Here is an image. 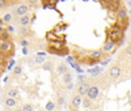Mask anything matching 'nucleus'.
<instances>
[{
	"label": "nucleus",
	"instance_id": "obj_1",
	"mask_svg": "<svg viewBox=\"0 0 131 111\" xmlns=\"http://www.w3.org/2000/svg\"><path fill=\"white\" fill-rule=\"evenodd\" d=\"M107 37H109V39H112L113 42L122 41V38H123V30L114 25L113 29H109L107 30Z\"/></svg>",
	"mask_w": 131,
	"mask_h": 111
},
{
	"label": "nucleus",
	"instance_id": "obj_2",
	"mask_svg": "<svg viewBox=\"0 0 131 111\" xmlns=\"http://www.w3.org/2000/svg\"><path fill=\"white\" fill-rule=\"evenodd\" d=\"M13 44L10 41H2L0 42V52L2 54H10V55H13Z\"/></svg>",
	"mask_w": 131,
	"mask_h": 111
},
{
	"label": "nucleus",
	"instance_id": "obj_3",
	"mask_svg": "<svg viewBox=\"0 0 131 111\" xmlns=\"http://www.w3.org/2000/svg\"><path fill=\"white\" fill-rule=\"evenodd\" d=\"M98 94H100V89H98V86H96V85H92L91 86L89 85L88 90H86V93H85V97L89 98L91 101H94V99H97Z\"/></svg>",
	"mask_w": 131,
	"mask_h": 111
},
{
	"label": "nucleus",
	"instance_id": "obj_4",
	"mask_svg": "<svg viewBox=\"0 0 131 111\" xmlns=\"http://www.w3.org/2000/svg\"><path fill=\"white\" fill-rule=\"evenodd\" d=\"M122 75V71H121V67L119 65H113L110 69H109V76H110L112 80H118Z\"/></svg>",
	"mask_w": 131,
	"mask_h": 111
},
{
	"label": "nucleus",
	"instance_id": "obj_5",
	"mask_svg": "<svg viewBox=\"0 0 131 111\" xmlns=\"http://www.w3.org/2000/svg\"><path fill=\"white\" fill-rule=\"evenodd\" d=\"M28 12H29V7H28L26 4H20V5H17V8L15 9V15L18 16V17L26 15Z\"/></svg>",
	"mask_w": 131,
	"mask_h": 111
},
{
	"label": "nucleus",
	"instance_id": "obj_6",
	"mask_svg": "<svg viewBox=\"0 0 131 111\" xmlns=\"http://www.w3.org/2000/svg\"><path fill=\"white\" fill-rule=\"evenodd\" d=\"M117 17H118V20L128 18V9L126 7H119L117 9Z\"/></svg>",
	"mask_w": 131,
	"mask_h": 111
},
{
	"label": "nucleus",
	"instance_id": "obj_7",
	"mask_svg": "<svg viewBox=\"0 0 131 111\" xmlns=\"http://www.w3.org/2000/svg\"><path fill=\"white\" fill-rule=\"evenodd\" d=\"M115 47V42H113L112 39H106V42L104 43V47H102V51L104 52H109V51H112L113 48Z\"/></svg>",
	"mask_w": 131,
	"mask_h": 111
},
{
	"label": "nucleus",
	"instance_id": "obj_8",
	"mask_svg": "<svg viewBox=\"0 0 131 111\" xmlns=\"http://www.w3.org/2000/svg\"><path fill=\"white\" fill-rule=\"evenodd\" d=\"M30 22H31V18H30V16H29L28 13L24 15V16H21V17L18 18V25H20V26H28Z\"/></svg>",
	"mask_w": 131,
	"mask_h": 111
},
{
	"label": "nucleus",
	"instance_id": "obj_9",
	"mask_svg": "<svg viewBox=\"0 0 131 111\" xmlns=\"http://www.w3.org/2000/svg\"><path fill=\"white\" fill-rule=\"evenodd\" d=\"M81 105V95H75L71 99V107L72 108H79V106Z\"/></svg>",
	"mask_w": 131,
	"mask_h": 111
},
{
	"label": "nucleus",
	"instance_id": "obj_10",
	"mask_svg": "<svg viewBox=\"0 0 131 111\" xmlns=\"http://www.w3.org/2000/svg\"><path fill=\"white\" fill-rule=\"evenodd\" d=\"M88 88H89V84H86V82H81L80 85H79V88H78V94L79 95H85V93H86V90H88Z\"/></svg>",
	"mask_w": 131,
	"mask_h": 111
},
{
	"label": "nucleus",
	"instance_id": "obj_11",
	"mask_svg": "<svg viewBox=\"0 0 131 111\" xmlns=\"http://www.w3.org/2000/svg\"><path fill=\"white\" fill-rule=\"evenodd\" d=\"M62 81H63L64 85H70V84L72 82V75H71L70 72L63 73V75H62Z\"/></svg>",
	"mask_w": 131,
	"mask_h": 111
},
{
	"label": "nucleus",
	"instance_id": "obj_12",
	"mask_svg": "<svg viewBox=\"0 0 131 111\" xmlns=\"http://www.w3.org/2000/svg\"><path fill=\"white\" fill-rule=\"evenodd\" d=\"M4 105H5V107H10V108H13V107H16L17 101H16L15 98L7 97V98H5V101H4Z\"/></svg>",
	"mask_w": 131,
	"mask_h": 111
},
{
	"label": "nucleus",
	"instance_id": "obj_13",
	"mask_svg": "<svg viewBox=\"0 0 131 111\" xmlns=\"http://www.w3.org/2000/svg\"><path fill=\"white\" fill-rule=\"evenodd\" d=\"M2 41H10V33L4 29L0 31V42Z\"/></svg>",
	"mask_w": 131,
	"mask_h": 111
},
{
	"label": "nucleus",
	"instance_id": "obj_14",
	"mask_svg": "<svg viewBox=\"0 0 131 111\" xmlns=\"http://www.w3.org/2000/svg\"><path fill=\"white\" fill-rule=\"evenodd\" d=\"M57 72H58L59 75H63V73H66V72H68V67L64 63H60V64H58V67H57Z\"/></svg>",
	"mask_w": 131,
	"mask_h": 111
},
{
	"label": "nucleus",
	"instance_id": "obj_15",
	"mask_svg": "<svg viewBox=\"0 0 131 111\" xmlns=\"http://www.w3.org/2000/svg\"><path fill=\"white\" fill-rule=\"evenodd\" d=\"M106 8L110 9V10H117V9L119 8V0H113L112 3H109V4L106 5Z\"/></svg>",
	"mask_w": 131,
	"mask_h": 111
},
{
	"label": "nucleus",
	"instance_id": "obj_16",
	"mask_svg": "<svg viewBox=\"0 0 131 111\" xmlns=\"http://www.w3.org/2000/svg\"><path fill=\"white\" fill-rule=\"evenodd\" d=\"M89 58H92L94 60H100L102 58V51H92L89 54Z\"/></svg>",
	"mask_w": 131,
	"mask_h": 111
},
{
	"label": "nucleus",
	"instance_id": "obj_17",
	"mask_svg": "<svg viewBox=\"0 0 131 111\" xmlns=\"http://www.w3.org/2000/svg\"><path fill=\"white\" fill-rule=\"evenodd\" d=\"M17 94H18V89H16V88L9 89V90H8V93H7V95H8V97H10V98H15Z\"/></svg>",
	"mask_w": 131,
	"mask_h": 111
},
{
	"label": "nucleus",
	"instance_id": "obj_18",
	"mask_svg": "<svg viewBox=\"0 0 131 111\" xmlns=\"http://www.w3.org/2000/svg\"><path fill=\"white\" fill-rule=\"evenodd\" d=\"M91 103H92V101L89 98H86V97H84V99H81V106H84L85 108L91 107Z\"/></svg>",
	"mask_w": 131,
	"mask_h": 111
},
{
	"label": "nucleus",
	"instance_id": "obj_19",
	"mask_svg": "<svg viewBox=\"0 0 131 111\" xmlns=\"http://www.w3.org/2000/svg\"><path fill=\"white\" fill-rule=\"evenodd\" d=\"M33 110H34V106L31 103H25L23 106V111H33Z\"/></svg>",
	"mask_w": 131,
	"mask_h": 111
},
{
	"label": "nucleus",
	"instance_id": "obj_20",
	"mask_svg": "<svg viewBox=\"0 0 131 111\" xmlns=\"http://www.w3.org/2000/svg\"><path fill=\"white\" fill-rule=\"evenodd\" d=\"M42 69H45V71H51V69H52V63L46 61L45 64L42 65Z\"/></svg>",
	"mask_w": 131,
	"mask_h": 111
},
{
	"label": "nucleus",
	"instance_id": "obj_21",
	"mask_svg": "<svg viewBox=\"0 0 131 111\" xmlns=\"http://www.w3.org/2000/svg\"><path fill=\"white\" fill-rule=\"evenodd\" d=\"M18 33H20L21 35H24V37H25V35H29V30L26 29V26H21V29H20Z\"/></svg>",
	"mask_w": 131,
	"mask_h": 111
},
{
	"label": "nucleus",
	"instance_id": "obj_22",
	"mask_svg": "<svg viewBox=\"0 0 131 111\" xmlns=\"http://www.w3.org/2000/svg\"><path fill=\"white\" fill-rule=\"evenodd\" d=\"M13 73H15L16 76H20L21 73H23V68H21V65H16V67H15Z\"/></svg>",
	"mask_w": 131,
	"mask_h": 111
},
{
	"label": "nucleus",
	"instance_id": "obj_23",
	"mask_svg": "<svg viewBox=\"0 0 131 111\" xmlns=\"http://www.w3.org/2000/svg\"><path fill=\"white\" fill-rule=\"evenodd\" d=\"M46 38H47L49 41H51V39H52V41H57V35L54 34L52 31H49V33H47V34H46Z\"/></svg>",
	"mask_w": 131,
	"mask_h": 111
},
{
	"label": "nucleus",
	"instance_id": "obj_24",
	"mask_svg": "<svg viewBox=\"0 0 131 111\" xmlns=\"http://www.w3.org/2000/svg\"><path fill=\"white\" fill-rule=\"evenodd\" d=\"M12 17H13V16L10 15V13H7V15H5L2 20H3L4 22H10V21H12Z\"/></svg>",
	"mask_w": 131,
	"mask_h": 111
},
{
	"label": "nucleus",
	"instance_id": "obj_25",
	"mask_svg": "<svg viewBox=\"0 0 131 111\" xmlns=\"http://www.w3.org/2000/svg\"><path fill=\"white\" fill-rule=\"evenodd\" d=\"M54 108H55V103H54L52 101H50V102L47 103V106H46V110H47V111H52Z\"/></svg>",
	"mask_w": 131,
	"mask_h": 111
},
{
	"label": "nucleus",
	"instance_id": "obj_26",
	"mask_svg": "<svg viewBox=\"0 0 131 111\" xmlns=\"http://www.w3.org/2000/svg\"><path fill=\"white\" fill-rule=\"evenodd\" d=\"M33 61H34L36 64H42V63L45 61V60H43V58H42V56H37V58H34V59H33Z\"/></svg>",
	"mask_w": 131,
	"mask_h": 111
},
{
	"label": "nucleus",
	"instance_id": "obj_27",
	"mask_svg": "<svg viewBox=\"0 0 131 111\" xmlns=\"http://www.w3.org/2000/svg\"><path fill=\"white\" fill-rule=\"evenodd\" d=\"M8 3H9V0H0V9L5 8L8 5Z\"/></svg>",
	"mask_w": 131,
	"mask_h": 111
},
{
	"label": "nucleus",
	"instance_id": "obj_28",
	"mask_svg": "<svg viewBox=\"0 0 131 111\" xmlns=\"http://www.w3.org/2000/svg\"><path fill=\"white\" fill-rule=\"evenodd\" d=\"M64 102H66L64 97H59V98H58V106H63V105H64Z\"/></svg>",
	"mask_w": 131,
	"mask_h": 111
},
{
	"label": "nucleus",
	"instance_id": "obj_29",
	"mask_svg": "<svg viewBox=\"0 0 131 111\" xmlns=\"http://www.w3.org/2000/svg\"><path fill=\"white\" fill-rule=\"evenodd\" d=\"M20 44H21L23 47H28V46H29V41H28V39H23V41L20 42Z\"/></svg>",
	"mask_w": 131,
	"mask_h": 111
},
{
	"label": "nucleus",
	"instance_id": "obj_30",
	"mask_svg": "<svg viewBox=\"0 0 131 111\" xmlns=\"http://www.w3.org/2000/svg\"><path fill=\"white\" fill-rule=\"evenodd\" d=\"M97 72H100V69H98V68H94V69H91V71H89V73H91L92 76H96Z\"/></svg>",
	"mask_w": 131,
	"mask_h": 111
},
{
	"label": "nucleus",
	"instance_id": "obj_31",
	"mask_svg": "<svg viewBox=\"0 0 131 111\" xmlns=\"http://www.w3.org/2000/svg\"><path fill=\"white\" fill-rule=\"evenodd\" d=\"M100 2H101V3H102V4H104V5L106 7V5H107L109 3H112V2H113V0H100Z\"/></svg>",
	"mask_w": 131,
	"mask_h": 111
},
{
	"label": "nucleus",
	"instance_id": "obj_32",
	"mask_svg": "<svg viewBox=\"0 0 131 111\" xmlns=\"http://www.w3.org/2000/svg\"><path fill=\"white\" fill-rule=\"evenodd\" d=\"M5 30H7V31H9V33H12V31H13L15 29H13V26H10V25H9V26H8V28H7Z\"/></svg>",
	"mask_w": 131,
	"mask_h": 111
},
{
	"label": "nucleus",
	"instance_id": "obj_33",
	"mask_svg": "<svg viewBox=\"0 0 131 111\" xmlns=\"http://www.w3.org/2000/svg\"><path fill=\"white\" fill-rule=\"evenodd\" d=\"M130 51H131V47H130V46H128V47H127V48H126V51H125V52H126V54H127V56H130Z\"/></svg>",
	"mask_w": 131,
	"mask_h": 111
},
{
	"label": "nucleus",
	"instance_id": "obj_34",
	"mask_svg": "<svg viewBox=\"0 0 131 111\" xmlns=\"http://www.w3.org/2000/svg\"><path fill=\"white\" fill-rule=\"evenodd\" d=\"M37 56H46V52H38V55H37Z\"/></svg>",
	"mask_w": 131,
	"mask_h": 111
},
{
	"label": "nucleus",
	"instance_id": "obj_35",
	"mask_svg": "<svg viewBox=\"0 0 131 111\" xmlns=\"http://www.w3.org/2000/svg\"><path fill=\"white\" fill-rule=\"evenodd\" d=\"M23 54H24V55H28V54H29V52H28V48H26V47H24V48H23Z\"/></svg>",
	"mask_w": 131,
	"mask_h": 111
},
{
	"label": "nucleus",
	"instance_id": "obj_36",
	"mask_svg": "<svg viewBox=\"0 0 131 111\" xmlns=\"http://www.w3.org/2000/svg\"><path fill=\"white\" fill-rule=\"evenodd\" d=\"M13 63H15V61H10V64L8 65V69H10V68H13Z\"/></svg>",
	"mask_w": 131,
	"mask_h": 111
},
{
	"label": "nucleus",
	"instance_id": "obj_37",
	"mask_svg": "<svg viewBox=\"0 0 131 111\" xmlns=\"http://www.w3.org/2000/svg\"><path fill=\"white\" fill-rule=\"evenodd\" d=\"M3 71H4V68H3V65H2V64H0V75H2V73H3Z\"/></svg>",
	"mask_w": 131,
	"mask_h": 111
},
{
	"label": "nucleus",
	"instance_id": "obj_38",
	"mask_svg": "<svg viewBox=\"0 0 131 111\" xmlns=\"http://www.w3.org/2000/svg\"><path fill=\"white\" fill-rule=\"evenodd\" d=\"M83 80L85 81V77H83V76H79V81H83Z\"/></svg>",
	"mask_w": 131,
	"mask_h": 111
},
{
	"label": "nucleus",
	"instance_id": "obj_39",
	"mask_svg": "<svg viewBox=\"0 0 131 111\" xmlns=\"http://www.w3.org/2000/svg\"><path fill=\"white\" fill-rule=\"evenodd\" d=\"M70 111H79V110H78V108H72V107H71V110H70Z\"/></svg>",
	"mask_w": 131,
	"mask_h": 111
},
{
	"label": "nucleus",
	"instance_id": "obj_40",
	"mask_svg": "<svg viewBox=\"0 0 131 111\" xmlns=\"http://www.w3.org/2000/svg\"><path fill=\"white\" fill-rule=\"evenodd\" d=\"M16 111H23V110H21V108L18 107V108H16Z\"/></svg>",
	"mask_w": 131,
	"mask_h": 111
},
{
	"label": "nucleus",
	"instance_id": "obj_41",
	"mask_svg": "<svg viewBox=\"0 0 131 111\" xmlns=\"http://www.w3.org/2000/svg\"><path fill=\"white\" fill-rule=\"evenodd\" d=\"M3 29H4V28H3V26H0V31H2V30H3Z\"/></svg>",
	"mask_w": 131,
	"mask_h": 111
},
{
	"label": "nucleus",
	"instance_id": "obj_42",
	"mask_svg": "<svg viewBox=\"0 0 131 111\" xmlns=\"http://www.w3.org/2000/svg\"><path fill=\"white\" fill-rule=\"evenodd\" d=\"M45 2H50V0H45Z\"/></svg>",
	"mask_w": 131,
	"mask_h": 111
}]
</instances>
